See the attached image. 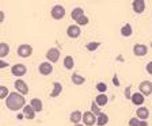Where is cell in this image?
Wrapping results in <instances>:
<instances>
[{
	"instance_id": "obj_1",
	"label": "cell",
	"mask_w": 152,
	"mask_h": 126,
	"mask_svg": "<svg viewBox=\"0 0 152 126\" xmlns=\"http://www.w3.org/2000/svg\"><path fill=\"white\" fill-rule=\"evenodd\" d=\"M26 106V99L23 95H20L19 92H10V95L6 99V107L11 111H19L20 109H25Z\"/></svg>"
},
{
	"instance_id": "obj_2",
	"label": "cell",
	"mask_w": 152,
	"mask_h": 126,
	"mask_svg": "<svg viewBox=\"0 0 152 126\" xmlns=\"http://www.w3.org/2000/svg\"><path fill=\"white\" fill-rule=\"evenodd\" d=\"M50 16L54 20H60V19H63L65 16V8L61 4H56L50 9Z\"/></svg>"
},
{
	"instance_id": "obj_3",
	"label": "cell",
	"mask_w": 152,
	"mask_h": 126,
	"mask_svg": "<svg viewBox=\"0 0 152 126\" xmlns=\"http://www.w3.org/2000/svg\"><path fill=\"white\" fill-rule=\"evenodd\" d=\"M18 56L22 57V58H27V57H30L33 54V47L31 45L28 44H22L18 46Z\"/></svg>"
},
{
	"instance_id": "obj_4",
	"label": "cell",
	"mask_w": 152,
	"mask_h": 126,
	"mask_svg": "<svg viewBox=\"0 0 152 126\" xmlns=\"http://www.w3.org/2000/svg\"><path fill=\"white\" fill-rule=\"evenodd\" d=\"M27 72V68H26L25 64H15V65L11 66V73L16 77H22V76L26 75Z\"/></svg>"
},
{
	"instance_id": "obj_5",
	"label": "cell",
	"mask_w": 152,
	"mask_h": 126,
	"mask_svg": "<svg viewBox=\"0 0 152 126\" xmlns=\"http://www.w3.org/2000/svg\"><path fill=\"white\" fill-rule=\"evenodd\" d=\"M46 58L49 63L54 64L58 61V58H60V50L57 49V47H50V49H48L46 52Z\"/></svg>"
},
{
	"instance_id": "obj_6",
	"label": "cell",
	"mask_w": 152,
	"mask_h": 126,
	"mask_svg": "<svg viewBox=\"0 0 152 126\" xmlns=\"http://www.w3.org/2000/svg\"><path fill=\"white\" fill-rule=\"evenodd\" d=\"M14 87H15L16 92H19V94L23 95V96L28 94V87L22 79H16L15 83H14Z\"/></svg>"
},
{
	"instance_id": "obj_7",
	"label": "cell",
	"mask_w": 152,
	"mask_h": 126,
	"mask_svg": "<svg viewBox=\"0 0 152 126\" xmlns=\"http://www.w3.org/2000/svg\"><path fill=\"white\" fill-rule=\"evenodd\" d=\"M83 125L84 126H92L96 123V115L95 114H92L91 111H86V113H83Z\"/></svg>"
},
{
	"instance_id": "obj_8",
	"label": "cell",
	"mask_w": 152,
	"mask_h": 126,
	"mask_svg": "<svg viewBox=\"0 0 152 126\" xmlns=\"http://www.w3.org/2000/svg\"><path fill=\"white\" fill-rule=\"evenodd\" d=\"M139 90V92H141L144 96H149V95H152V83L149 80H144L140 83Z\"/></svg>"
},
{
	"instance_id": "obj_9",
	"label": "cell",
	"mask_w": 152,
	"mask_h": 126,
	"mask_svg": "<svg viewBox=\"0 0 152 126\" xmlns=\"http://www.w3.org/2000/svg\"><path fill=\"white\" fill-rule=\"evenodd\" d=\"M38 72L41 73V75H44V76L50 75V73L53 72V64L49 63V61L41 63L39 64V66H38Z\"/></svg>"
},
{
	"instance_id": "obj_10",
	"label": "cell",
	"mask_w": 152,
	"mask_h": 126,
	"mask_svg": "<svg viewBox=\"0 0 152 126\" xmlns=\"http://www.w3.org/2000/svg\"><path fill=\"white\" fill-rule=\"evenodd\" d=\"M80 34H82V30H80V26H77V25H71L66 28V35L69 38H72V39L79 38Z\"/></svg>"
},
{
	"instance_id": "obj_11",
	"label": "cell",
	"mask_w": 152,
	"mask_h": 126,
	"mask_svg": "<svg viewBox=\"0 0 152 126\" xmlns=\"http://www.w3.org/2000/svg\"><path fill=\"white\" fill-rule=\"evenodd\" d=\"M147 53H148V47H147V45L136 44L134 46H133V54H134V56L144 57V56H147Z\"/></svg>"
},
{
	"instance_id": "obj_12",
	"label": "cell",
	"mask_w": 152,
	"mask_h": 126,
	"mask_svg": "<svg viewBox=\"0 0 152 126\" xmlns=\"http://www.w3.org/2000/svg\"><path fill=\"white\" fill-rule=\"evenodd\" d=\"M132 8L136 14H142L145 9V1L144 0H134L132 3Z\"/></svg>"
},
{
	"instance_id": "obj_13",
	"label": "cell",
	"mask_w": 152,
	"mask_h": 126,
	"mask_svg": "<svg viewBox=\"0 0 152 126\" xmlns=\"http://www.w3.org/2000/svg\"><path fill=\"white\" fill-rule=\"evenodd\" d=\"M132 103L136 104V106H139V107H141L142 104H144V102H145V96L141 94V92H136V94L132 95Z\"/></svg>"
},
{
	"instance_id": "obj_14",
	"label": "cell",
	"mask_w": 152,
	"mask_h": 126,
	"mask_svg": "<svg viewBox=\"0 0 152 126\" xmlns=\"http://www.w3.org/2000/svg\"><path fill=\"white\" fill-rule=\"evenodd\" d=\"M69 121L73 123V125H77V123H80L83 121V113L80 110H75L71 113L69 115Z\"/></svg>"
},
{
	"instance_id": "obj_15",
	"label": "cell",
	"mask_w": 152,
	"mask_h": 126,
	"mask_svg": "<svg viewBox=\"0 0 152 126\" xmlns=\"http://www.w3.org/2000/svg\"><path fill=\"white\" fill-rule=\"evenodd\" d=\"M136 117L139 118L140 121H145L148 119L149 117V110L147 107H144V106H141V107H139L136 110Z\"/></svg>"
},
{
	"instance_id": "obj_16",
	"label": "cell",
	"mask_w": 152,
	"mask_h": 126,
	"mask_svg": "<svg viewBox=\"0 0 152 126\" xmlns=\"http://www.w3.org/2000/svg\"><path fill=\"white\" fill-rule=\"evenodd\" d=\"M23 115H25V118L26 119H34L35 118V111H34V109L30 106V104H26L25 106V109H23Z\"/></svg>"
},
{
	"instance_id": "obj_17",
	"label": "cell",
	"mask_w": 152,
	"mask_h": 126,
	"mask_svg": "<svg viewBox=\"0 0 152 126\" xmlns=\"http://www.w3.org/2000/svg\"><path fill=\"white\" fill-rule=\"evenodd\" d=\"M82 16H84V11H83L82 7H75V8L72 9V12H71V18L75 20V22H77Z\"/></svg>"
},
{
	"instance_id": "obj_18",
	"label": "cell",
	"mask_w": 152,
	"mask_h": 126,
	"mask_svg": "<svg viewBox=\"0 0 152 126\" xmlns=\"http://www.w3.org/2000/svg\"><path fill=\"white\" fill-rule=\"evenodd\" d=\"M95 102H96V104H98L99 107H103V106H106V104H107V102H109L107 95H104V94L96 95V98H95Z\"/></svg>"
},
{
	"instance_id": "obj_19",
	"label": "cell",
	"mask_w": 152,
	"mask_h": 126,
	"mask_svg": "<svg viewBox=\"0 0 152 126\" xmlns=\"http://www.w3.org/2000/svg\"><path fill=\"white\" fill-rule=\"evenodd\" d=\"M61 91H63V85H61V83H58V82L53 83V90H52V92H50V96L52 98H57V96L61 94Z\"/></svg>"
},
{
	"instance_id": "obj_20",
	"label": "cell",
	"mask_w": 152,
	"mask_h": 126,
	"mask_svg": "<svg viewBox=\"0 0 152 126\" xmlns=\"http://www.w3.org/2000/svg\"><path fill=\"white\" fill-rule=\"evenodd\" d=\"M71 80H72V83L75 85H82L86 83V77H83V76L79 75V73H73V75L71 76Z\"/></svg>"
},
{
	"instance_id": "obj_21",
	"label": "cell",
	"mask_w": 152,
	"mask_h": 126,
	"mask_svg": "<svg viewBox=\"0 0 152 126\" xmlns=\"http://www.w3.org/2000/svg\"><path fill=\"white\" fill-rule=\"evenodd\" d=\"M30 106L34 109L35 113H39V111H42V101H41V99H38V98L31 99V102H30Z\"/></svg>"
},
{
	"instance_id": "obj_22",
	"label": "cell",
	"mask_w": 152,
	"mask_h": 126,
	"mask_svg": "<svg viewBox=\"0 0 152 126\" xmlns=\"http://www.w3.org/2000/svg\"><path fill=\"white\" fill-rule=\"evenodd\" d=\"M107 122H109V115H107V114L102 113V114H99L98 117H96V125H98V126L107 125Z\"/></svg>"
},
{
	"instance_id": "obj_23",
	"label": "cell",
	"mask_w": 152,
	"mask_h": 126,
	"mask_svg": "<svg viewBox=\"0 0 152 126\" xmlns=\"http://www.w3.org/2000/svg\"><path fill=\"white\" fill-rule=\"evenodd\" d=\"M132 33H133V28L129 23H125V25L121 27V35H122V37H130Z\"/></svg>"
},
{
	"instance_id": "obj_24",
	"label": "cell",
	"mask_w": 152,
	"mask_h": 126,
	"mask_svg": "<svg viewBox=\"0 0 152 126\" xmlns=\"http://www.w3.org/2000/svg\"><path fill=\"white\" fill-rule=\"evenodd\" d=\"M8 53H10V45H7L6 42H1L0 44V58L3 60Z\"/></svg>"
},
{
	"instance_id": "obj_25",
	"label": "cell",
	"mask_w": 152,
	"mask_h": 126,
	"mask_svg": "<svg viewBox=\"0 0 152 126\" xmlns=\"http://www.w3.org/2000/svg\"><path fill=\"white\" fill-rule=\"evenodd\" d=\"M64 66H65L66 69H72L73 66H75V60H73L72 56L64 57Z\"/></svg>"
},
{
	"instance_id": "obj_26",
	"label": "cell",
	"mask_w": 152,
	"mask_h": 126,
	"mask_svg": "<svg viewBox=\"0 0 152 126\" xmlns=\"http://www.w3.org/2000/svg\"><path fill=\"white\" fill-rule=\"evenodd\" d=\"M99 45H101L99 42L92 41V42H88V44L86 45V47H87V50H88V52H95L99 47Z\"/></svg>"
},
{
	"instance_id": "obj_27",
	"label": "cell",
	"mask_w": 152,
	"mask_h": 126,
	"mask_svg": "<svg viewBox=\"0 0 152 126\" xmlns=\"http://www.w3.org/2000/svg\"><path fill=\"white\" fill-rule=\"evenodd\" d=\"M91 113L92 114H95V115H96V117H98L99 114H102V111H101V107H99L98 104H96V102H92L91 103Z\"/></svg>"
},
{
	"instance_id": "obj_28",
	"label": "cell",
	"mask_w": 152,
	"mask_h": 126,
	"mask_svg": "<svg viewBox=\"0 0 152 126\" xmlns=\"http://www.w3.org/2000/svg\"><path fill=\"white\" fill-rule=\"evenodd\" d=\"M8 95H10L8 88H7L6 85H1V87H0V99H4V101H6Z\"/></svg>"
},
{
	"instance_id": "obj_29",
	"label": "cell",
	"mask_w": 152,
	"mask_h": 126,
	"mask_svg": "<svg viewBox=\"0 0 152 126\" xmlns=\"http://www.w3.org/2000/svg\"><path fill=\"white\" fill-rule=\"evenodd\" d=\"M96 90H98L101 94H104V92L107 91V85L104 84V83H98V84H96Z\"/></svg>"
},
{
	"instance_id": "obj_30",
	"label": "cell",
	"mask_w": 152,
	"mask_h": 126,
	"mask_svg": "<svg viewBox=\"0 0 152 126\" xmlns=\"http://www.w3.org/2000/svg\"><path fill=\"white\" fill-rule=\"evenodd\" d=\"M76 23H77V26H86V25H88V18L84 15V16H82V18H80Z\"/></svg>"
},
{
	"instance_id": "obj_31",
	"label": "cell",
	"mask_w": 152,
	"mask_h": 126,
	"mask_svg": "<svg viewBox=\"0 0 152 126\" xmlns=\"http://www.w3.org/2000/svg\"><path fill=\"white\" fill-rule=\"evenodd\" d=\"M140 122H141V121L137 117H133L129 119V126H140Z\"/></svg>"
},
{
	"instance_id": "obj_32",
	"label": "cell",
	"mask_w": 152,
	"mask_h": 126,
	"mask_svg": "<svg viewBox=\"0 0 152 126\" xmlns=\"http://www.w3.org/2000/svg\"><path fill=\"white\" fill-rule=\"evenodd\" d=\"M125 98L126 99H132V94H130V87L125 88Z\"/></svg>"
},
{
	"instance_id": "obj_33",
	"label": "cell",
	"mask_w": 152,
	"mask_h": 126,
	"mask_svg": "<svg viewBox=\"0 0 152 126\" xmlns=\"http://www.w3.org/2000/svg\"><path fill=\"white\" fill-rule=\"evenodd\" d=\"M145 69H147V72H148V75H151V76H152V61H149V63L147 64Z\"/></svg>"
},
{
	"instance_id": "obj_34",
	"label": "cell",
	"mask_w": 152,
	"mask_h": 126,
	"mask_svg": "<svg viewBox=\"0 0 152 126\" xmlns=\"http://www.w3.org/2000/svg\"><path fill=\"white\" fill-rule=\"evenodd\" d=\"M7 66H8V64H7L6 61H4V60H0V68H1V69H4V68H7Z\"/></svg>"
},
{
	"instance_id": "obj_35",
	"label": "cell",
	"mask_w": 152,
	"mask_h": 126,
	"mask_svg": "<svg viewBox=\"0 0 152 126\" xmlns=\"http://www.w3.org/2000/svg\"><path fill=\"white\" fill-rule=\"evenodd\" d=\"M4 20V11H0V22Z\"/></svg>"
},
{
	"instance_id": "obj_36",
	"label": "cell",
	"mask_w": 152,
	"mask_h": 126,
	"mask_svg": "<svg viewBox=\"0 0 152 126\" xmlns=\"http://www.w3.org/2000/svg\"><path fill=\"white\" fill-rule=\"evenodd\" d=\"M140 126H148V122H147V121H141V122H140Z\"/></svg>"
},
{
	"instance_id": "obj_37",
	"label": "cell",
	"mask_w": 152,
	"mask_h": 126,
	"mask_svg": "<svg viewBox=\"0 0 152 126\" xmlns=\"http://www.w3.org/2000/svg\"><path fill=\"white\" fill-rule=\"evenodd\" d=\"M114 84H115V85H120V82L117 80V76H114Z\"/></svg>"
},
{
	"instance_id": "obj_38",
	"label": "cell",
	"mask_w": 152,
	"mask_h": 126,
	"mask_svg": "<svg viewBox=\"0 0 152 126\" xmlns=\"http://www.w3.org/2000/svg\"><path fill=\"white\" fill-rule=\"evenodd\" d=\"M23 117H25V115H23V114H18V119H22Z\"/></svg>"
},
{
	"instance_id": "obj_39",
	"label": "cell",
	"mask_w": 152,
	"mask_h": 126,
	"mask_svg": "<svg viewBox=\"0 0 152 126\" xmlns=\"http://www.w3.org/2000/svg\"><path fill=\"white\" fill-rule=\"evenodd\" d=\"M75 126H84V125H80V123H77V125H75Z\"/></svg>"
},
{
	"instance_id": "obj_40",
	"label": "cell",
	"mask_w": 152,
	"mask_h": 126,
	"mask_svg": "<svg viewBox=\"0 0 152 126\" xmlns=\"http://www.w3.org/2000/svg\"><path fill=\"white\" fill-rule=\"evenodd\" d=\"M151 49H152V41H151Z\"/></svg>"
}]
</instances>
